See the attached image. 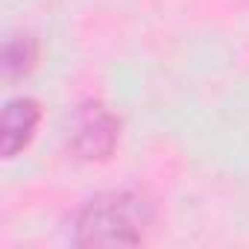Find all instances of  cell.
<instances>
[{
  "label": "cell",
  "mask_w": 249,
  "mask_h": 249,
  "mask_svg": "<svg viewBox=\"0 0 249 249\" xmlns=\"http://www.w3.org/2000/svg\"><path fill=\"white\" fill-rule=\"evenodd\" d=\"M36 123H38L36 100L18 97V100L6 103V108H3V156L6 159L18 156L30 144V138L36 132Z\"/></svg>",
  "instance_id": "3"
},
{
  "label": "cell",
  "mask_w": 249,
  "mask_h": 249,
  "mask_svg": "<svg viewBox=\"0 0 249 249\" xmlns=\"http://www.w3.org/2000/svg\"><path fill=\"white\" fill-rule=\"evenodd\" d=\"M117 132L120 123L111 111L103 106H85L76 120L71 147L79 153V159H106L117 144Z\"/></svg>",
  "instance_id": "2"
},
{
  "label": "cell",
  "mask_w": 249,
  "mask_h": 249,
  "mask_svg": "<svg viewBox=\"0 0 249 249\" xmlns=\"http://www.w3.org/2000/svg\"><path fill=\"white\" fill-rule=\"evenodd\" d=\"M33 59H36V47L30 38H18V41H9L3 47V73L12 79V76H21L33 68Z\"/></svg>",
  "instance_id": "4"
},
{
  "label": "cell",
  "mask_w": 249,
  "mask_h": 249,
  "mask_svg": "<svg viewBox=\"0 0 249 249\" xmlns=\"http://www.w3.org/2000/svg\"><path fill=\"white\" fill-rule=\"evenodd\" d=\"M153 223L144 196L114 191L91 199L76 220V243L82 246H138Z\"/></svg>",
  "instance_id": "1"
}]
</instances>
